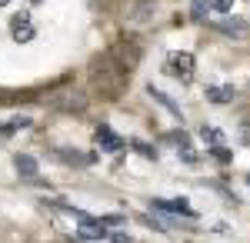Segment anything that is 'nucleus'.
I'll return each mask as SVG.
<instances>
[{
  "mask_svg": "<svg viewBox=\"0 0 250 243\" xmlns=\"http://www.w3.org/2000/svg\"><path fill=\"white\" fill-rule=\"evenodd\" d=\"M127 67L117 60L114 54H104V57H97L94 63H90V83H94V90L100 97H120V90L127 87Z\"/></svg>",
  "mask_w": 250,
  "mask_h": 243,
  "instance_id": "obj_1",
  "label": "nucleus"
},
{
  "mask_svg": "<svg viewBox=\"0 0 250 243\" xmlns=\"http://www.w3.org/2000/svg\"><path fill=\"white\" fill-rule=\"evenodd\" d=\"M47 103L57 107V110H67V113H80L83 107H87V97L80 94V90H74V87H63V90L47 97Z\"/></svg>",
  "mask_w": 250,
  "mask_h": 243,
  "instance_id": "obj_2",
  "label": "nucleus"
},
{
  "mask_svg": "<svg viewBox=\"0 0 250 243\" xmlns=\"http://www.w3.org/2000/svg\"><path fill=\"white\" fill-rule=\"evenodd\" d=\"M157 7H160V0H130L127 7H124V20L127 23H150L157 14Z\"/></svg>",
  "mask_w": 250,
  "mask_h": 243,
  "instance_id": "obj_3",
  "label": "nucleus"
},
{
  "mask_svg": "<svg viewBox=\"0 0 250 243\" xmlns=\"http://www.w3.org/2000/svg\"><path fill=\"white\" fill-rule=\"evenodd\" d=\"M170 74L177 77V80H184V83H190L193 80V57L190 54H170Z\"/></svg>",
  "mask_w": 250,
  "mask_h": 243,
  "instance_id": "obj_4",
  "label": "nucleus"
},
{
  "mask_svg": "<svg viewBox=\"0 0 250 243\" xmlns=\"http://www.w3.org/2000/svg\"><path fill=\"white\" fill-rule=\"evenodd\" d=\"M34 34H37V30L30 27V14H27V10L10 20V37L17 40V43H30V40H34Z\"/></svg>",
  "mask_w": 250,
  "mask_h": 243,
  "instance_id": "obj_5",
  "label": "nucleus"
},
{
  "mask_svg": "<svg viewBox=\"0 0 250 243\" xmlns=\"http://www.w3.org/2000/svg\"><path fill=\"white\" fill-rule=\"evenodd\" d=\"M94 140L100 143V150H107V153H117V150H124V140H120V137H117V133L110 130L107 123H100V127H97Z\"/></svg>",
  "mask_w": 250,
  "mask_h": 243,
  "instance_id": "obj_6",
  "label": "nucleus"
},
{
  "mask_svg": "<svg viewBox=\"0 0 250 243\" xmlns=\"http://www.w3.org/2000/svg\"><path fill=\"white\" fill-rule=\"evenodd\" d=\"M154 210H164V213H184V217H197V210H193L187 200H154Z\"/></svg>",
  "mask_w": 250,
  "mask_h": 243,
  "instance_id": "obj_7",
  "label": "nucleus"
},
{
  "mask_svg": "<svg viewBox=\"0 0 250 243\" xmlns=\"http://www.w3.org/2000/svg\"><path fill=\"white\" fill-rule=\"evenodd\" d=\"M147 94L154 97V100H157V103H160V107H164L167 113H170V117H177V120H184V110H180V107H177V103H173V100H170L167 94H164V90H157L154 83H150V87H147Z\"/></svg>",
  "mask_w": 250,
  "mask_h": 243,
  "instance_id": "obj_8",
  "label": "nucleus"
},
{
  "mask_svg": "<svg viewBox=\"0 0 250 243\" xmlns=\"http://www.w3.org/2000/svg\"><path fill=\"white\" fill-rule=\"evenodd\" d=\"M57 157L63 163H70V167H87V163H94V153H77V150H57Z\"/></svg>",
  "mask_w": 250,
  "mask_h": 243,
  "instance_id": "obj_9",
  "label": "nucleus"
},
{
  "mask_svg": "<svg viewBox=\"0 0 250 243\" xmlns=\"http://www.w3.org/2000/svg\"><path fill=\"white\" fill-rule=\"evenodd\" d=\"M80 240H104L107 237V226L97 223V220H87V223H80Z\"/></svg>",
  "mask_w": 250,
  "mask_h": 243,
  "instance_id": "obj_10",
  "label": "nucleus"
},
{
  "mask_svg": "<svg viewBox=\"0 0 250 243\" xmlns=\"http://www.w3.org/2000/svg\"><path fill=\"white\" fill-rule=\"evenodd\" d=\"M213 27H217L220 34H227V37H244V34H247V23H244L240 17H233V20H220V23H213Z\"/></svg>",
  "mask_w": 250,
  "mask_h": 243,
  "instance_id": "obj_11",
  "label": "nucleus"
},
{
  "mask_svg": "<svg viewBox=\"0 0 250 243\" xmlns=\"http://www.w3.org/2000/svg\"><path fill=\"white\" fill-rule=\"evenodd\" d=\"M233 97H237V90H233V87H207V100H210V103H217V107L230 103Z\"/></svg>",
  "mask_w": 250,
  "mask_h": 243,
  "instance_id": "obj_12",
  "label": "nucleus"
},
{
  "mask_svg": "<svg viewBox=\"0 0 250 243\" xmlns=\"http://www.w3.org/2000/svg\"><path fill=\"white\" fill-rule=\"evenodd\" d=\"M14 167H17L20 177H37V160H34L30 153H17V157H14Z\"/></svg>",
  "mask_w": 250,
  "mask_h": 243,
  "instance_id": "obj_13",
  "label": "nucleus"
},
{
  "mask_svg": "<svg viewBox=\"0 0 250 243\" xmlns=\"http://www.w3.org/2000/svg\"><path fill=\"white\" fill-rule=\"evenodd\" d=\"M200 137H204V140H207L210 147H217V143L224 140V133L217 130V127H207V123H204V130H200Z\"/></svg>",
  "mask_w": 250,
  "mask_h": 243,
  "instance_id": "obj_14",
  "label": "nucleus"
},
{
  "mask_svg": "<svg viewBox=\"0 0 250 243\" xmlns=\"http://www.w3.org/2000/svg\"><path fill=\"white\" fill-rule=\"evenodd\" d=\"M20 127H30V117H14L7 127H0V133H17Z\"/></svg>",
  "mask_w": 250,
  "mask_h": 243,
  "instance_id": "obj_15",
  "label": "nucleus"
},
{
  "mask_svg": "<svg viewBox=\"0 0 250 243\" xmlns=\"http://www.w3.org/2000/svg\"><path fill=\"white\" fill-rule=\"evenodd\" d=\"M207 3H210L213 14H230L233 10V0H207Z\"/></svg>",
  "mask_w": 250,
  "mask_h": 243,
  "instance_id": "obj_16",
  "label": "nucleus"
},
{
  "mask_svg": "<svg viewBox=\"0 0 250 243\" xmlns=\"http://www.w3.org/2000/svg\"><path fill=\"white\" fill-rule=\"evenodd\" d=\"M207 10H210V3H207V0H193V20H204L207 17Z\"/></svg>",
  "mask_w": 250,
  "mask_h": 243,
  "instance_id": "obj_17",
  "label": "nucleus"
},
{
  "mask_svg": "<svg viewBox=\"0 0 250 243\" xmlns=\"http://www.w3.org/2000/svg\"><path fill=\"white\" fill-rule=\"evenodd\" d=\"M134 150H137V153H144L147 160H157V150H154V147H147V143H140V140H134Z\"/></svg>",
  "mask_w": 250,
  "mask_h": 243,
  "instance_id": "obj_18",
  "label": "nucleus"
},
{
  "mask_svg": "<svg viewBox=\"0 0 250 243\" xmlns=\"http://www.w3.org/2000/svg\"><path fill=\"white\" fill-rule=\"evenodd\" d=\"M213 157H217L220 163H230V150H224V147H213Z\"/></svg>",
  "mask_w": 250,
  "mask_h": 243,
  "instance_id": "obj_19",
  "label": "nucleus"
},
{
  "mask_svg": "<svg viewBox=\"0 0 250 243\" xmlns=\"http://www.w3.org/2000/svg\"><path fill=\"white\" fill-rule=\"evenodd\" d=\"M100 223H104V226H120V223H124V217H117V213H114V217H104Z\"/></svg>",
  "mask_w": 250,
  "mask_h": 243,
  "instance_id": "obj_20",
  "label": "nucleus"
},
{
  "mask_svg": "<svg viewBox=\"0 0 250 243\" xmlns=\"http://www.w3.org/2000/svg\"><path fill=\"white\" fill-rule=\"evenodd\" d=\"M110 243H134L127 233H110Z\"/></svg>",
  "mask_w": 250,
  "mask_h": 243,
  "instance_id": "obj_21",
  "label": "nucleus"
},
{
  "mask_svg": "<svg viewBox=\"0 0 250 243\" xmlns=\"http://www.w3.org/2000/svg\"><path fill=\"white\" fill-rule=\"evenodd\" d=\"M180 157H184V160H187V163H197V153H193V150H190V147L184 150V153H180Z\"/></svg>",
  "mask_w": 250,
  "mask_h": 243,
  "instance_id": "obj_22",
  "label": "nucleus"
},
{
  "mask_svg": "<svg viewBox=\"0 0 250 243\" xmlns=\"http://www.w3.org/2000/svg\"><path fill=\"white\" fill-rule=\"evenodd\" d=\"M7 3H10V0H0V7H7Z\"/></svg>",
  "mask_w": 250,
  "mask_h": 243,
  "instance_id": "obj_23",
  "label": "nucleus"
},
{
  "mask_svg": "<svg viewBox=\"0 0 250 243\" xmlns=\"http://www.w3.org/2000/svg\"><path fill=\"white\" fill-rule=\"evenodd\" d=\"M30 3H40V0H30Z\"/></svg>",
  "mask_w": 250,
  "mask_h": 243,
  "instance_id": "obj_24",
  "label": "nucleus"
},
{
  "mask_svg": "<svg viewBox=\"0 0 250 243\" xmlns=\"http://www.w3.org/2000/svg\"><path fill=\"white\" fill-rule=\"evenodd\" d=\"M0 100H3V94H0Z\"/></svg>",
  "mask_w": 250,
  "mask_h": 243,
  "instance_id": "obj_25",
  "label": "nucleus"
},
{
  "mask_svg": "<svg viewBox=\"0 0 250 243\" xmlns=\"http://www.w3.org/2000/svg\"><path fill=\"white\" fill-rule=\"evenodd\" d=\"M247 183H250V177H247Z\"/></svg>",
  "mask_w": 250,
  "mask_h": 243,
  "instance_id": "obj_26",
  "label": "nucleus"
}]
</instances>
